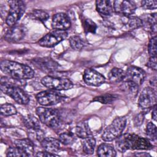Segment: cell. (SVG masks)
Listing matches in <instances>:
<instances>
[{
    "label": "cell",
    "mask_w": 157,
    "mask_h": 157,
    "mask_svg": "<svg viewBox=\"0 0 157 157\" xmlns=\"http://www.w3.org/2000/svg\"><path fill=\"white\" fill-rule=\"evenodd\" d=\"M35 156H42V157H52V156H58L55 153H52L48 151H39L37 152Z\"/></svg>",
    "instance_id": "39"
},
{
    "label": "cell",
    "mask_w": 157,
    "mask_h": 157,
    "mask_svg": "<svg viewBox=\"0 0 157 157\" xmlns=\"http://www.w3.org/2000/svg\"><path fill=\"white\" fill-rule=\"evenodd\" d=\"M122 88L126 93L133 97L136 96L138 92L139 86L129 82H123Z\"/></svg>",
    "instance_id": "27"
},
{
    "label": "cell",
    "mask_w": 157,
    "mask_h": 157,
    "mask_svg": "<svg viewBox=\"0 0 157 157\" xmlns=\"http://www.w3.org/2000/svg\"><path fill=\"white\" fill-rule=\"evenodd\" d=\"M36 114L40 121L50 128H57L61 124V117L58 110L52 108L39 107Z\"/></svg>",
    "instance_id": "3"
},
{
    "label": "cell",
    "mask_w": 157,
    "mask_h": 157,
    "mask_svg": "<svg viewBox=\"0 0 157 157\" xmlns=\"http://www.w3.org/2000/svg\"><path fill=\"white\" fill-rule=\"evenodd\" d=\"M27 29L22 25H15L10 26L4 34V39L9 42L21 40L26 35Z\"/></svg>",
    "instance_id": "13"
},
{
    "label": "cell",
    "mask_w": 157,
    "mask_h": 157,
    "mask_svg": "<svg viewBox=\"0 0 157 157\" xmlns=\"http://www.w3.org/2000/svg\"><path fill=\"white\" fill-rule=\"evenodd\" d=\"M146 134L151 140L156 141L157 137V130L155 124L153 123L149 122L147 124Z\"/></svg>",
    "instance_id": "33"
},
{
    "label": "cell",
    "mask_w": 157,
    "mask_h": 157,
    "mask_svg": "<svg viewBox=\"0 0 157 157\" xmlns=\"http://www.w3.org/2000/svg\"><path fill=\"white\" fill-rule=\"evenodd\" d=\"M136 156H150V155L146 153V154H137Z\"/></svg>",
    "instance_id": "41"
},
{
    "label": "cell",
    "mask_w": 157,
    "mask_h": 157,
    "mask_svg": "<svg viewBox=\"0 0 157 157\" xmlns=\"http://www.w3.org/2000/svg\"><path fill=\"white\" fill-rule=\"evenodd\" d=\"M146 77L145 72L137 66H129L125 72L124 78L123 82H129L139 86L143 83Z\"/></svg>",
    "instance_id": "11"
},
{
    "label": "cell",
    "mask_w": 157,
    "mask_h": 157,
    "mask_svg": "<svg viewBox=\"0 0 157 157\" xmlns=\"http://www.w3.org/2000/svg\"><path fill=\"white\" fill-rule=\"evenodd\" d=\"M41 83L45 86L55 90H67L71 89L74 85L72 82L66 78L55 77L50 75L44 77Z\"/></svg>",
    "instance_id": "7"
},
{
    "label": "cell",
    "mask_w": 157,
    "mask_h": 157,
    "mask_svg": "<svg viewBox=\"0 0 157 157\" xmlns=\"http://www.w3.org/2000/svg\"><path fill=\"white\" fill-rule=\"evenodd\" d=\"M97 154L101 157H114L116 156L117 153L112 145L103 143L98 147Z\"/></svg>",
    "instance_id": "21"
},
{
    "label": "cell",
    "mask_w": 157,
    "mask_h": 157,
    "mask_svg": "<svg viewBox=\"0 0 157 157\" xmlns=\"http://www.w3.org/2000/svg\"><path fill=\"white\" fill-rule=\"evenodd\" d=\"M1 90L4 94L12 98L20 104H27L30 99L26 93L17 85L9 81H1Z\"/></svg>",
    "instance_id": "4"
},
{
    "label": "cell",
    "mask_w": 157,
    "mask_h": 157,
    "mask_svg": "<svg viewBox=\"0 0 157 157\" xmlns=\"http://www.w3.org/2000/svg\"><path fill=\"white\" fill-rule=\"evenodd\" d=\"M36 99L39 104L43 106H50L61 102L64 99V96L56 91L46 90L38 93Z\"/></svg>",
    "instance_id": "8"
},
{
    "label": "cell",
    "mask_w": 157,
    "mask_h": 157,
    "mask_svg": "<svg viewBox=\"0 0 157 157\" xmlns=\"http://www.w3.org/2000/svg\"><path fill=\"white\" fill-rule=\"evenodd\" d=\"M117 97L115 95L110 94H105L104 95L99 96L95 97L92 101L94 102H99L101 104H109L112 102L114 101L116 99Z\"/></svg>",
    "instance_id": "32"
},
{
    "label": "cell",
    "mask_w": 157,
    "mask_h": 157,
    "mask_svg": "<svg viewBox=\"0 0 157 157\" xmlns=\"http://www.w3.org/2000/svg\"><path fill=\"white\" fill-rule=\"evenodd\" d=\"M6 156H27L26 154H25L23 152H22L17 147H9L6 151Z\"/></svg>",
    "instance_id": "34"
},
{
    "label": "cell",
    "mask_w": 157,
    "mask_h": 157,
    "mask_svg": "<svg viewBox=\"0 0 157 157\" xmlns=\"http://www.w3.org/2000/svg\"><path fill=\"white\" fill-rule=\"evenodd\" d=\"M156 36L153 37L149 42L148 53L150 56H156Z\"/></svg>",
    "instance_id": "35"
},
{
    "label": "cell",
    "mask_w": 157,
    "mask_h": 157,
    "mask_svg": "<svg viewBox=\"0 0 157 157\" xmlns=\"http://www.w3.org/2000/svg\"><path fill=\"white\" fill-rule=\"evenodd\" d=\"M14 145L18 148L27 156L33 155L34 144L29 139H23L15 140L13 142Z\"/></svg>",
    "instance_id": "19"
},
{
    "label": "cell",
    "mask_w": 157,
    "mask_h": 157,
    "mask_svg": "<svg viewBox=\"0 0 157 157\" xmlns=\"http://www.w3.org/2000/svg\"><path fill=\"white\" fill-rule=\"evenodd\" d=\"M0 68L2 72L15 80L31 79L34 75V71L29 66L10 60H2Z\"/></svg>",
    "instance_id": "2"
},
{
    "label": "cell",
    "mask_w": 157,
    "mask_h": 157,
    "mask_svg": "<svg viewBox=\"0 0 157 157\" xmlns=\"http://www.w3.org/2000/svg\"><path fill=\"white\" fill-rule=\"evenodd\" d=\"M97 11L103 16H111L114 12L113 1L107 0H98L96 1Z\"/></svg>",
    "instance_id": "17"
},
{
    "label": "cell",
    "mask_w": 157,
    "mask_h": 157,
    "mask_svg": "<svg viewBox=\"0 0 157 157\" xmlns=\"http://www.w3.org/2000/svg\"><path fill=\"white\" fill-rule=\"evenodd\" d=\"M40 144L45 151L52 153L58 151L60 148L59 140L52 137H44L40 141Z\"/></svg>",
    "instance_id": "18"
},
{
    "label": "cell",
    "mask_w": 157,
    "mask_h": 157,
    "mask_svg": "<svg viewBox=\"0 0 157 157\" xmlns=\"http://www.w3.org/2000/svg\"><path fill=\"white\" fill-rule=\"evenodd\" d=\"M156 91L150 87L145 88L140 94L138 100L139 106L142 109H150L156 104Z\"/></svg>",
    "instance_id": "10"
},
{
    "label": "cell",
    "mask_w": 157,
    "mask_h": 157,
    "mask_svg": "<svg viewBox=\"0 0 157 157\" xmlns=\"http://www.w3.org/2000/svg\"><path fill=\"white\" fill-rule=\"evenodd\" d=\"M115 140L116 148L121 153L128 150H150L153 148L148 139L134 134H121Z\"/></svg>",
    "instance_id": "1"
},
{
    "label": "cell",
    "mask_w": 157,
    "mask_h": 157,
    "mask_svg": "<svg viewBox=\"0 0 157 157\" xmlns=\"http://www.w3.org/2000/svg\"><path fill=\"white\" fill-rule=\"evenodd\" d=\"M31 16L32 18L42 22L46 21L49 18L48 13L45 11L40 9L34 10L31 12Z\"/></svg>",
    "instance_id": "30"
},
{
    "label": "cell",
    "mask_w": 157,
    "mask_h": 157,
    "mask_svg": "<svg viewBox=\"0 0 157 157\" xmlns=\"http://www.w3.org/2000/svg\"><path fill=\"white\" fill-rule=\"evenodd\" d=\"M69 42L72 48L75 50H80L85 46L84 41L78 36H72L70 37Z\"/></svg>",
    "instance_id": "26"
},
{
    "label": "cell",
    "mask_w": 157,
    "mask_h": 157,
    "mask_svg": "<svg viewBox=\"0 0 157 157\" xmlns=\"http://www.w3.org/2000/svg\"><path fill=\"white\" fill-rule=\"evenodd\" d=\"M136 4L132 1H113L114 12L123 17H129L135 12Z\"/></svg>",
    "instance_id": "12"
},
{
    "label": "cell",
    "mask_w": 157,
    "mask_h": 157,
    "mask_svg": "<svg viewBox=\"0 0 157 157\" xmlns=\"http://www.w3.org/2000/svg\"><path fill=\"white\" fill-rule=\"evenodd\" d=\"M144 114L143 113H139L134 118V124L137 126L141 125L144 121Z\"/></svg>",
    "instance_id": "38"
},
{
    "label": "cell",
    "mask_w": 157,
    "mask_h": 157,
    "mask_svg": "<svg viewBox=\"0 0 157 157\" xmlns=\"http://www.w3.org/2000/svg\"><path fill=\"white\" fill-rule=\"evenodd\" d=\"M32 63L39 69L46 72H54L58 68V64L55 61L48 58H40L33 59Z\"/></svg>",
    "instance_id": "16"
},
{
    "label": "cell",
    "mask_w": 157,
    "mask_h": 157,
    "mask_svg": "<svg viewBox=\"0 0 157 157\" xmlns=\"http://www.w3.org/2000/svg\"><path fill=\"white\" fill-rule=\"evenodd\" d=\"M83 79L85 83L92 86H99L105 82V77L101 74L91 68L85 70Z\"/></svg>",
    "instance_id": "14"
},
{
    "label": "cell",
    "mask_w": 157,
    "mask_h": 157,
    "mask_svg": "<svg viewBox=\"0 0 157 157\" xmlns=\"http://www.w3.org/2000/svg\"><path fill=\"white\" fill-rule=\"evenodd\" d=\"M124 75L125 72L123 69L118 67H114L110 71L107 77L111 83H116L123 81Z\"/></svg>",
    "instance_id": "24"
},
{
    "label": "cell",
    "mask_w": 157,
    "mask_h": 157,
    "mask_svg": "<svg viewBox=\"0 0 157 157\" xmlns=\"http://www.w3.org/2000/svg\"><path fill=\"white\" fill-rule=\"evenodd\" d=\"M147 66L154 71H156L157 68L156 56H150V59H148L147 63Z\"/></svg>",
    "instance_id": "37"
},
{
    "label": "cell",
    "mask_w": 157,
    "mask_h": 157,
    "mask_svg": "<svg viewBox=\"0 0 157 157\" xmlns=\"http://www.w3.org/2000/svg\"><path fill=\"white\" fill-rule=\"evenodd\" d=\"M123 23L128 29L132 30L143 26V21L139 17L134 16L123 17Z\"/></svg>",
    "instance_id": "20"
},
{
    "label": "cell",
    "mask_w": 157,
    "mask_h": 157,
    "mask_svg": "<svg viewBox=\"0 0 157 157\" xmlns=\"http://www.w3.org/2000/svg\"><path fill=\"white\" fill-rule=\"evenodd\" d=\"M25 126L31 130L37 131L40 129V124L39 120L33 115H27L22 118Z\"/></svg>",
    "instance_id": "22"
},
{
    "label": "cell",
    "mask_w": 157,
    "mask_h": 157,
    "mask_svg": "<svg viewBox=\"0 0 157 157\" xmlns=\"http://www.w3.org/2000/svg\"><path fill=\"white\" fill-rule=\"evenodd\" d=\"M75 137L73 133L71 132H65L59 135L58 140L59 142L66 145H71L75 141Z\"/></svg>",
    "instance_id": "28"
},
{
    "label": "cell",
    "mask_w": 157,
    "mask_h": 157,
    "mask_svg": "<svg viewBox=\"0 0 157 157\" xmlns=\"http://www.w3.org/2000/svg\"><path fill=\"white\" fill-rule=\"evenodd\" d=\"M1 114L3 116H11L17 113V109L15 107L9 103L2 104L0 107Z\"/></svg>",
    "instance_id": "29"
},
{
    "label": "cell",
    "mask_w": 157,
    "mask_h": 157,
    "mask_svg": "<svg viewBox=\"0 0 157 157\" xmlns=\"http://www.w3.org/2000/svg\"><path fill=\"white\" fill-rule=\"evenodd\" d=\"M67 34L66 31L54 29L42 37L38 41V44L42 47H52L64 40L67 37Z\"/></svg>",
    "instance_id": "9"
},
{
    "label": "cell",
    "mask_w": 157,
    "mask_h": 157,
    "mask_svg": "<svg viewBox=\"0 0 157 157\" xmlns=\"http://www.w3.org/2000/svg\"><path fill=\"white\" fill-rule=\"evenodd\" d=\"M152 107H153V109H152L151 117H152V118L155 121H156V117H157V115H156V105H155Z\"/></svg>",
    "instance_id": "40"
},
{
    "label": "cell",
    "mask_w": 157,
    "mask_h": 157,
    "mask_svg": "<svg viewBox=\"0 0 157 157\" xmlns=\"http://www.w3.org/2000/svg\"><path fill=\"white\" fill-rule=\"evenodd\" d=\"M75 134L81 139L91 136V131L87 121H83L77 124L75 128Z\"/></svg>",
    "instance_id": "23"
},
{
    "label": "cell",
    "mask_w": 157,
    "mask_h": 157,
    "mask_svg": "<svg viewBox=\"0 0 157 157\" xmlns=\"http://www.w3.org/2000/svg\"><path fill=\"white\" fill-rule=\"evenodd\" d=\"M142 7L145 9H155L157 7L156 1H142L141 2Z\"/></svg>",
    "instance_id": "36"
},
{
    "label": "cell",
    "mask_w": 157,
    "mask_h": 157,
    "mask_svg": "<svg viewBox=\"0 0 157 157\" xmlns=\"http://www.w3.org/2000/svg\"><path fill=\"white\" fill-rule=\"evenodd\" d=\"M126 124V118L124 117L115 118L104 129L102 134V139L106 142L115 140L122 134Z\"/></svg>",
    "instance_id": "5"
},
{
    "label": "cell",
    "mask_w": 157,
    "mask_h": 157,
    "mask_svg": "<svg viewBox=\"0 0 157 157\" xmlns=\"http://www.w3.org/2000/svg\"><path fill=\"white\" fill-rule=\"evenodd\" d=\"M82 147L83 151L88 155L93 153L96 145V140L91 135L82 139Z\"/></svg>",
    "instance_id": "25"
},
{
    "label": "cell",
    "mask_w": 157,
    "mask_h": 157,
    "mask_svg": "<svg viewBox=\"0 0 157 157\" xmlns=\"http://www.w3.org/2000/svg\"><path fill=\"white\" fill-rule=\"evenodd\" d=\"M71 25L70 18L64 13H57L52 18V27L54 29L66 31L71 27Z\"/></svg>",
    "instance_id": "15"
},
{
    "label": "cell",
    "mask_w": 157,
    "mask_h": 157,
    "mask_svg": "<svg viewBox=\"0 0 157 157\" xmlns=\"http://www.w3.org/2000/svg\"><path fill=\"white\" fill-rule=\"evenodd\" d=\"M9 10L6 18V23L9 26H12L17 24L25 12L26 6L22 1H9Z\"/></svg>",
    "instance_id": "6"
},
{
    "label": "cell",
    "mask_w": 157,
    "mask_h": 157,
    "mask_svg": "<svg viewBox=\"0 0 157 157\" xmlns=\"http://www.w3.org/2000/svg\"><path fill=\"white\" fill-rule=\"evenodd\" d=\"M83 26L85 33H95L97 29L96 24L90 18H86L83 20Z\"/></svg>",
    "instance_id": "31"
}]
</instances>
